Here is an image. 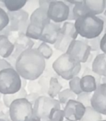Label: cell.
<instances>
[{"label":"cell","mask_w":106,"mask_h":121,"mask_svg":"<svg viewBox=\"0 0 106 121\" xmlns=\"http://www.w3.org/2000/svg\"><path fill=\"white\" fill-rule=\"evenodd\" d=\"M46 69V60L37 48L23 52L17 59L15 70L21 78L27 81L37 80Z\"/></svg>","instance_id":"1"},{"label":"cell","mask_w":106,"mask_h":121,"mask_svg":"<svg viewBox=\"0 0 106 121\" xmlns=\"http://www.w3.org/2000/svg\"><path fill=\"white\" fill-rule=\"evenodd\" d=\"M74 23L78 35L87 40L101 36L104 30L103 21L98 16L92 14H86L78 17Z\"/></svg>","instance_id":"2"},{"label":"cell","mask_w":106,"mask_h":121,"mask_svg":"<svg viewBox=\"0 0 106 121\" xmlns=\"http://www.w3.org/2000/svg\"><path fill=\"white\" fill-rule=\"evenodd\" d=\"M82 65L67 53L61 54L52 62V69L60 78L71 81L80 74Z\"/></svg>","instance_id":"3"},{"label":"cell","mask_w":106,"mask_h":121,"mask_svg":"<svg viewBox=\"0 0 106 121\" xmlns=\"http://www.w3.org/2000/svg\"><path fill=\"white\" fill-rule=\"evenodd\" d=\"M22 89V78L14 68L0 71V93L3 95H13Z\"/></svg>","instance_id":"4"},{"label":"cell","mask_w":106,"mask_h":121,"mask_svg":"<svg viewBox=\"0 0 106 121\" xmlns=\"http://www.w3.org/2000/svg\"><path fill=\"white\" fill-rule=\"evenodd\" d=\"M61 104L59 100L47 95L40 96L33 104V114L32 115L38 118L42 121L49 120V114L54 108H60Z\"/></svg>","instance_id":"5"},{"label":"cell","mask_w":106,"mask_h":121,"mask_svg":"<svg viewBox=\"0 0 106 121\" xmlns=\"http://www.w3.org/2000/svg\"><path fill=\"white\" fill-rule=\"evenodd\" d=\"M8 109L11 121H25L33 114V106L26 98L13 101Z\"/></svg>","instance_id":"6"},{"label":"cell","mask_w":106,"mask_h":121,"mask_svg":"<svg viewBox=\"0 0 106 121\" xmlns=\"http://www.w3.org/2000/svg\"><path fill=\"white\" fill-rule=\"evenodd\" d=\"M47 15L51 22L61 24L67 22L70 16L69 6L65 1H51L47 9Z\"/></svg>","instance_id":"7"},{"label":"cell","mask_w":106,"mask_h":121,"mask_svg":"<svg viewBox=\"0 0 106 121\" xmlns=\"http://www.w3.org/2000/svg\"><path fill=\"white\" fill-rule=\"evenodd\" d=\"M66 53L80 63H86L91 54V49L85 42L83 40H74L70 44Z\"/></svg>","instance_id":"8"},{"label":"cell","mask_w":106,"mask_h":121,"mask_svg":"<svg viewBox=\"0 0 106 121\" xmlns=\"http://www.w3.org/2000/svg\"><path fill=\"white\" fill-rule=\"evenodd\" d=\"M9 17V27L13 32L17 33H26L30 24V17L27 11L22 10L17 12H8Z\"/></svg>","instance_id":"9"},{"label":"cell","mask_w":106,"mask_h":121,"mask_svg":"<svg viewBox=\"0 0 106 121\" xmlns=\"http://www.w3.org/2000/svg\"><path fill=\"white\" fill-rule=\"evenodd\" d=\"M91 107L100 114L106 115V84H101L93 93Z\"/></svg>","instance_id":"10"},{"label":"cell","mask_w":106,"mask_h":121,"mask_svg":"<svg viewBox=\"0 0 106 121\" xmlns=\"http://www.w3.org/2000/svg\"><path fill=\"white\" fill-rule=\"evenodd\" d=\"M86 108L76 99L70 100L64 107L65 119L70 121H80L85 113Z\"/></svg>","instance_id":"11"},{"label":"cell","mask_w":106,"mask_h":121,"mask_svg":"<svg viewBox=\"0 0 106 121\" xmlns=\"http://www.w3.org/2000/svg\"><path fill=\"white\" fill-rule=\"evenodd\" d=\"M61 24L51 22L42 30L40 41H42V42H45L47 44L54 45L56 43V40H57L60 32H61Z\"/></svg>","instance_id":"12"},{"label":"cell","mask_w":106,"mask_h":121,"mask_svg":"<svg viewBox=\"0 0 106 121\" xmlns=\"http://www.w3.org/2000/svg\"><path fill=\"white\" fill-rule=\"evenodd\" d=\"M30 24L43 29L51 22L50 18L47 15V10L42 8H37L30 16Z\"/></svg>","instance_id":"13"},{"label":"cell","mask_w":106,"mask_h":121,"mask_svg":"<svg viewBox=\"0 0 106 121\" xmlns=\"http://www.w3.org/2000/svg\"><path fill=\"white\" fill-rule=\"evenodd\" d=\"M84 4L89 14L99 16L104 13L106 7L105 0H84Z\"/></svg>","instance_id":"14"},{"label":"cell","mask_w":106,"mask_h":121,"mask_svg":"<svg viewBox=\"0 0 106 121\" xmlns=\"http://www.w3.org/2000/svg\"><path fill=\"white\" fill-rule=\"evenodd\" d=\"M91 69L95 74L101 77H106V55L104 53L98 54L94 57L91 65Z\"/></svg>","instance_id":"15"},{"label":"cell","mask_w":106,"mask_h":121,"mask_svg":"<svg viewBox=\"0 0 106 121\" xmlns=\"http://www.w3.org/2000/svg\"><path fill=\"white\" fill-rule=\"evenodd\" d=\"M14 44L6 36L0 35V56L4 59H8L14 52Z\"/></svg>","instance_id":"16"},{"label":"cell","mask_w":106,"mask_h":121,"mask_svg":"<svg viewBox=\"0 0 106 121\" xmlns=\"http://www.w3.org/2000/svg\"><path fill=\"white\" fill-rule=\"evenodd\" d=\"M13 44L16 49H18L21 52H23L27 50L33 48L35 42L33 40L27 37L25 33H18L17 37L16 38Z\"/></svg>","instance_id":"17"},{"label":"cell","mask_w":106,"mask_h":121,"mask_svg":"<svg viewBox=\"0 0 106 121\" xmlns=\"http://www.w3.org/2000/svg\"><path fill=\"white\" fill-rule=\"evenodd\" d=\"M81 87L82 92L85 93H92L94 92L97 89V82L96 80L92 76H84L81 77Z\"/></svg>","instance_id":"18"},{"label":"cell","mask_w":106,"mask_h":121,"mask_svg":"<svg viewBox=\"0 0 106 121\" xmlns=\"http://www.w3.org/2000/svg\"><path fill=\"white\" fill-rule=\"evenodd\" d=\"M62 88L63 86L61 83V81H60L59 77H51L50 80V84H49V89H48L47 95L51 98L56 99V97H57L58 95L62 91Z\"/></svg>","instance_id":"19"},{"label":"cell","mask_w":106,"mask_h":121,"mask_svg":"<svg viewBox=\"0 0 106 121\" xmlns=\"http://www.w3.org/2000/svg\"><path fill=\"white\" fill-rule=\"evenodd\" d=\"M72 41L74 40H72L71 37H67V36L60 32L57 40H56V43L54 44V47L55 49H56L59 52H61L63 53H66V52L68 50V47H69L70 44L71 43Z\"/></svg>","instance_id":"20"},{"label":"cell","mask_w":106,"mask_h":121,"mask_svg":"<svg viewBox=\"0 0 106 121\" xmlns=\"http://www.w3.org/2000/svg\"><path fill=\"white\" fill-rule=\"evenodd\" d=\"M8 12H17L25 7L27 4L26 0H4L3 1Z\"/></svg>","instance_id":"21"},{"label":"cell","mask_w":106,"mask_h":121,"mask_svg":"<svg viewBox=\"0 0 106 121\" xmlns=\"http://www.w3.org/2000/svg\"><path fill=\"white\" fill-rule=\"evenodd\" d=\"M27 94H28V93H27V90L22 88L18 92L15 93V94L3 95L2 100L4 101V104L7 106V108H9V106L11 105V104H12L13 101L17 100V99H24V98L27 97Z\"/></svg>","instance_id":"22"},{"label":"cell","mask_w":106,"mask_h":121,"mask_svg":"<svg viewBox=\"0 0 106 121\" xmlns=\"http://www.w3.org/2000/svg\"><path fill=\"white\" fill-rule=\"evenodd\" d=\"M61 33L71 37L72 40H76L78 37V33L76 32L75 23H73L72 22H69V21L65 22L63 25L61 26Z\"/></svg>","instance_id":"23"},{"label":"cell","mask_w":106,"mask_h":121,"mask_svg":"<svg viewBox=\"0 0 106 121\" xmlns=\"http://www.w3.org/2000/svg\"><path fill=\"white\" fill-rule=\"evenodd\" d=\"M73 20L76 21L81 16L89 14L84 4V1H73Z\"/></svg>","instance_id":"24"},{"label":"cell","mask_w":106,"mask_h":121,"mask_svg":"<svg viewBox=\"0 0 106 121\" xmlns=\"http://www.w3.org/2000/svg\"><path fill=\"white\" fill-rule=\"evenodd\" d=\"M76 98H77V95H75L70 89L63 90V91H61V93L58 95V100H59L61 105L64 106V107L70 100L76 99Z\"/></svg>","instance_id":"25"},{"label":"cell","mask_w":106,"mask_h":121,"mask_svg":"<svg viewBox=\"0 0 106 121\" xmlns=\"http://www.w3.org/2000/svg\"><path fill=\"white\" fill-rule=\"evenodd\" d=\"M102 114L95 111L92 107H87L84 116L80 121H100L102 120Z\"/></svg>","instance_id":"26"},{"label":"cell","mask_w":106,"mask_h":121,"mask_svg":"<svg viewBox=\"0 0 106 121\" xmlns=\"http://www.w3.org/2000/svg\"><path fill=\"white\" fill-rule=\"evenodd\" d=\"M42 30L43 29L41 28V27H36V26H33L32 24H29L25 34L27 37H29L32 40L40 41L41 36H42Z\"/></svg>","instance_id":"27"},{"label":"cell","mask_w":106,"mask_h":121,"mask_svg":"<svg viewBox=\"0 0 106 121\" xmlns=\"http://www.w3.org/2000/svg\"><path fill=\"white\" fill-rule=\"evenodd\" d=\"M37 49L46 60H50L51 57L53 55V50H52V48L49 46V44H47L45 42H42L37 47Z\"/></svg>","instance_id":"28"},{"label":"cell","mask_w":106,"mask_h":121,"mask_svg":"<svg viewBox=\"0 0 106 121\" xmlns=\"http://www.w3.org/2000/svg\"><path fill=\"white\" fill-rule=\"evenodd\" d=\"M69 89L76 95H79L82 93V90L81 87V78L79 76H76L71 81H69Z\"/></svg>","instance_id":"29"},{"label":"cell","mask_w":106,"mask_h":121,"mask_svg":"<svg viewBox=\"0 0 106 121\" xmlns=\"http://www.w3.org/2000/svg\"><path fill=\"white\" fill-rule=\"evenodd\" d=\"M65 113L64 110L60 108H54L49 114V120L52 121H64Z\"/></svg>","instance_id":"30"},{"label":"cell","mask_w":106,"mask_h":121,"mask_svg":"<svg viewBox=\"0 0 106 121\" xmlns=\"http://www.w3.org/2000/svg\"><path fill=\"white\" fill-rule=\"evenodd\" d=\"M91 97L92 95L90 93H85L82 92L81 94H80L79 95H77L76 100L78 102H80L81 104H82L85 108L90 107L91 106Z\"/></svg>","instance_id":"31"},{"label":"cell","mask_w":106,"mask_h":121,"mask_svg":"<svg viewBox=\"0 0 106 121\" xmlns=\"http://www.w3.org/2000/svg\"><path fill=\"white\" fill-rule=\"evenodd\" d=\"M9 25V17L4 9L0 8V32Z\"/></svg>","instance_id":"32"},{"label":"cell","mask_w":106,"mask_h":121,"mask_svg":"<svg viewBox=\"0 0 106 121\" xmlns=\"http://www.w3.org/2000/svg\"><path fill=\"white\" fill-rule=\"evenodd\" d=\"M102 37L99 36V37H96L94 39H90V40H87L85 39V42H87V44L89 46L91 49V52H98V51L100 50V42Z\"/></svg>","instance_id":"33"},{"label":"cell","mask_w":106,"mask_h":121,"mask_svg":"<svg viewBox=\"0 0 106 121\" xmlns=\"http://www.w3.org/2000/svg\"><path fill=\"white\" fill-rule=\"evenodd\" d=\"M8 68H13V67L8 61L7 59H4V58L0 59V71H4L5 69H8Z\"/></svg>","instance_id":"34"},{"label":"cell","mask_w":106,"mask_h":121,"mask_svg":"<svg viewBox=\"0 0 106 121\" xmlns=\"http://www.w3.org/2000/svg\"><path fill=\"white\" fill-rule=\"evenodd\" d=\"M39 97H40V95H37V94L28 93V94H27V97H26V99H27V100H28L29 102L32 104V106H33V104H35L36 100H37Z\"/></svg>","instance_id":"35"},{"label":"cell","mask_w":106,"mask_h":121,"mask_svg":"<svg viewBox=\"0 0 106 121\" xmlns=\"http://www.w3.org/2000/svg\"><path fill=\"white\" fill-rule=\"evenodd\" d=\"M100 51L106 55V34L104 33L100 42Z\"/></svg>","instance_id":"36"},{"label":"cell","mask_w":106,"mask_h":121,"mask_svg":"<svg viewBox=\"0 0 106 121\" xmlns=\"http://www.w3.org/2000/svg\"><path fill=\"white\" fill-rule=\"evenodd\" d=\"M50 3L51 1H49V0H40L38 2V7L47 10L49 8V5H50Z\"/></svg>","instance_id":"37"},{"label":"cell","mask_w":106,"mask_h":121,"mask_svg":"<svg viewBox=\"0 0 106 121\" xmlns=\"http://www.w3.org/2000/svg\"><path fill=\"white\" fill-rule=\"evenodd\" d=\"M0 119H4V120H6V121H11L10 116H9V113L0 112Z\"/></svg>","instance_id":"38"},{"label":"cell","mask_w":106,"mask_h":121,"mask_svg":"<svg viewBox=\"0 0 106 121\" xmlns=\"http://www.w3.org/2000/svg\"><path fill=\"white\" fill-rule=\"evenodd\" d=\"M0 112H4V113H9L8 108L4 104V101L0 100Z\"/></svg>","instance_id":"39"},{"label":"cell","mask_w":106,"mask_h":121,"mask_svg":"<svg viewBox=\"0 0 106 121\" xmlns=\"http://www.w3.org/2000/svg\"><path fill=\"white\" fill-rule=\"evenodd\" d=\"M25 121H42L41 119H39L38 118H36V117H34L33 115L32 116L31 118H29L28 119H27V120H25Z\"/></svg>","instance_id":"40"},{"label":"cell","mask_w":106,"mask_h":121,"mask_svg":"<svg viewBox=\"0 0 106 121\" xmlns=\"http://www.w3.org/2000/svg\"><path fill=\"white\" fill-rule=\"evenodd\" d=\"M101 84H106V77H102V81H101Z\"/></svg>","instance_id":"41"},{"label":"cell","mask_w":106,"mask_h":121,"mask_svg":"<svg viewBox=\"0 0 106 121\" xmlns=\"http://www.w3.org/2000/svg\"><path fill=\"white\" fill-rule=\"evenodd\" d=\"M103 15H104V17H106V7H105V9H104V13H103Z\"/></svg>","instance_id":"42"},{"label":"cell","mask_w":106,"mask_h":121,"mask_svg":"<svg viewBox=\"0 0 106 121\" xmlns=\"http://www.w3.org/2000/svg\"><path fill=\"white\" fill-rule=\"evenodd\" d=\"M2 98H3V95L0 93V100H1V99H2Z\"/></svg>","instance_id":"43"},{"label":"cell","mask_w":106,"mask_h":121,"mask_svg":"<svg viewBox=\"0 0 106 121\" xmlns=\"http://www.w3.org/2000/svg\"><path fill=\"white\" fill-rule=\"evenodd\" d=\"M0 121H6V120H4V119H0Z\"/></svg>","instance_id":"44"},{"label":"cell","mask_w":106,"mask_h":121,"mask_svg":"<svg viewBox=\"0 0 106 121\" xmlns=\"http://www.w3.org/2000/svg\"><path fill=\"white\" fill-rule=\"evenodd\" d=\"M100 121H106V119H102V120H100Z\"/></svg>","instance_id":"45"},{"label":"cell","mask_w":106,"mask_h":121,"mask_svg":"<svg viewBox=\"0 0 106 121\" xmlns=\"http://www.w3.org/2000/svg\"><path fill=\"white\" fill-rule=\"evenodd\" d=\"M65 121H70V120H67V119H66V120H65Z\"/></svg>","instance_id":"46"},{"label":"cell","mask_w":106,"mask_h":121,"mask_svg":"<svg viewBox=\"0 0 106 121\" xmlns=\"http://www.w3.org/2000/svg\"><path fill=\"white\" fill-rule=\"evenodd\" d=\"M47 121H52V120H47Z\"/></svg>","instance_id":"47"},{"label":"cell","mask_w":106,"mask_h":121,"mask_svg":"<svg viewBox=\"0 0 106 121\" xmlns=\"http://www.w3.org/2000/svg\"><path fill=\"white\" fill-rule=\"evenodd\" d=\"M1 58H2V57H1V56H0V59H1Z\"/></svg>","instance_id":"48"}]
</instances>
